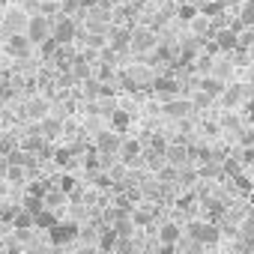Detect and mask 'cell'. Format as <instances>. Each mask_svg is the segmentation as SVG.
<instances>
[{
    "label": "cell",
    "mask_w": 254,
    "mask_h": 254,
    "mask_svg": "<svg viewBox=\"0 0 254 254\" xmlns=\"http://www.w3.org/2000/svg\"><path fill=\"white\" fill-rule=\"evenodd\" d=\"M165 111H168L171 117H186V114L191 111V102H168Z\"/></svg>",
    "instance_id": "cell-12"
},
{
    "label": "cell",
    "mask_w": 254,
    "mask_h": 254,
    "mask_svg": "<svg viewBox=\"0 0 254 254\" xmlns=\"http://www.w3.org/2000/svg\"><path fill=\"white\" fill-rule=\"evenodd\" d=\"M42 132H45V138H54V135L60 132V123H57V120H45V123H42Z\"/></svg>",
    "instance_id": "cell-16"
},
{
    "label": "cell",
    "mask_w": 254,
    "mask_h": 254,
    "mask_svg": "<svg viewBox=\"0 0 254 254\" xmlns=\"http://www.w3.org/2000/svg\"><path fill=\"white\" fill-rule=\"evenodd\" d=\"M168 159H171L174 165H180V162H186V150H177V147H174V150H168Z\"/></svg>",
    "instance_id": "cell-19"
},
{
    "label": "cell",
    "mask_w": 254,
    "mask_h": 254,
    "mask_svg": "<svg viewBox=\"0 0 254 254\" xmlns=\"http://www.w3.org/2000/svg\"><path fill=\"white\" fill-rule=\"evenodd\" d=\"M251 254H254V251H251Z\"/></svg>",
    "instance_id": "cell-25"
},
{
    "label": "cell",
    "mask_w": 254,
    "mask_h": 254,
    "mask_svg": "<svg viewBox=\"0 0 254 254\" xmlns=\"http://www.w3.org/2000/svg\"><path fill=\"white\" fill-rule=\"evenodd\" d=\"M9 51H12V54H27V39L12 36V39H9Z\"/></svg>",
    "instance_id": "cell-15"
},
{
    "label": "cell",
    "mask_w": 254,
    "mask_h": 254,
    "mask_svg": "<svg viewBox=\"0 0 254 254\" xmlns=\"http://www.w3.org/2000/svg\"><path fill=\"white\" fill-rule=\"evenodd\" d=\"M159 242H162V245H180V242H183V227L174 224V221H165V224L159 227Z\"/></svg>",
    "instance_id": "cell-4"
},
{
    "label": "cell",
    "mask_w": 254,
    "mask_h": 254,
    "mask_svg": "<svg viewBox=\"0 0 254 254\" xmlns=\"http://www.w3.org/2000/svg\"><path fill=\"white\" fill-rule=\"evenodd\" d=\"M156 90H162L165 96H171L174 93V81H156Z\"/></svg>",
    "instance_id": "cell-20"
},
{
    "label": "cell",
    "mask_w": 254,
    "mask_h": 254,
    "mask_svg": "<svg viewBox=\"0 0 254 254\" xmlns=\"http://www.w3.org/2000/svg\"><path fill=\"white\" fill-rule=\"evenodd\" d=\"M200 90H203V96H206V99H212V96H218V93H221V84H218L215 78H203V81H200Z\"/></svg>",
    "instance_id": "cell-13"
},
{
    "label": "cell",
    "mask_w": 254,
    "mask_h": 254,
    "mask_svg": "<svg viewBox=\"0 0 254 254\" xmlns=\"http://www.w3.org/2000/svg\"><path fill=\"white\" fill-rule=\"evenodd\" d=\"M54 224H60V218H57V212H51V209H42V212H36V215H33V227L51 230Z\"/></svg>",
    "instance_id": "cell-7"
},
{
    "label": "cell",
    "mask_w": 254,
    "mask_h": 254,
    "mask_svg": "<svg viewBox=\"0 0 254 254\" xmlns=\"http://www.w3.org/2000/svg\"><path fill=\"white\" fill-rule=\"evenodd\" d=\"M111 129H114V132H126V129H129V114L114 111V114H111Z\"/></svg>",
    "instance_id": "cell-11"
},
{
    "label": "cell",
    "mask_w": 254,
    "mask_h": 254,
    "mask_svg": "<svg viewBox=\"0 0 254 254\" xmlns=\"http://www.w3.org/2000/svg\"><path fill=\"white\" fill-rule=\"evenodd\" d=\"M186 233H189L191 242H197V245H203V248H215V245L221 242V230H218V224H212V221H189Z\"/></svg>",
    "instance_id": "cell-1"
},
{
    "label": "cell",
    "mask_w": 254,
    "mask_h": 254,
    "mask_svg": "<svg viewBox=\"0 0 254 254\" xmlns=\"http://www.w3.org/2000/svg\"><path fill=\"white\" fill-rule=\"evenodd\" d=\"M251 206H254V189H251Z\"/></svg>",
    "instance_id": "cell-24"
},
{
    "label": "cell",
    "mask_w": 254,
    "mask_h": 254,
    "mask_svg": "<svg viewBox=\"0 0 254 254\" xmlns=\"http://www.w3.org/2000/svg\"><path fill=\"white\" fill-rule=\"evenodd\" d=\"M87 72H90V69H87V66H84V60H78V66H75V75H78V78H84V75H87Z\"/></svg>",
    "instance_id": "cell-22"
},
{
    "label": "cell",
    "mask_w": 254,
    "mask_h": 254,
    "mask_svg": "<svg viewBox=\"0 0 254 254\" xmlns=\"http://www.w3.org/2000/svg\"><path fill=\"white\" fill-rule=\"evenodd\" d=\"M233 42H236L233 30H221V33H218V45H221V48H233Z\"/></svg>",
    "instance_id": "cell-17"
},
{
    "label": "cell",
    "mask_w": 254,
    "mask_h": 254,
    "mask_svg": "<svg viewBox=\"0 0 254 254\" xmlns=\"http://www.w3.org/2000/svg\"><path fill=\"white\" fill-rule=\"evenodd\" d=\"M153 42H156V36H153L150 30H144V27L132 33V45H135L138 51H147V48H153Z\"/></svg>",
    "instance_id": "cell-8"
},
{
    "label": "cell",
    "mask_w": 254,
    "mask_h": 254,
    "mask_svg": "<svg viewBox=\"0 0 254 254\" xmlns=\"http://www.w3.org/2000/svg\"><path fill=\"white\" fill-rule=\"evenodd\" d=\"M72 36H75V21H72V18H60L57 27H54V36H51V39L63 45V42H72Z\"/></svg>",
    "instance_id": "cell-5"
},
{
    "label": "cell",
    "mask_w": 254,
    "mask_h": 254,
    "mask_svg": "<svg viewBox=\"0 0 254 254\" xmlns=\"http://www.w3.org/2000/svg\"><path fill=\"white\" fill-rule=\"evenodd\" d=\"M48 33H51V24L45 15H33L27 21V42H48L51 39Z\"/></svg>",
    "instance_id": "cell-3"
},
{
    "label": "cell",
    "mask_w": 254,
    "mask_h": 254,
    "mask_svg": "<svg viewBox=\"0 0 254 254\" xmlns=\"http://www.w3.org/2000/svg\"><path fill=\"white\" fill-rule=\"evenodd\" d=\"M123 147H126V150H123L126 162H132V156H138V150H141V147H138V144H132V141H129V144H123Z\"/></svg>",
    "instance_id": "cell-18"
},
{
    "label": "cell",
    "mask_w": 254,
    "mask_h": 254,
    "mask_svg": "<svg viewBox=\"0 0 254 254\" xmlns=\"http://www.w3.org/2000/svg\"><path fill=\"white\" fill-rule=\"evenodd\" d=\"M81 236V227L75 224V221H60V224H54L51 230H48V239L54 242V245H69V242H75Z\"/></svg>",
    "instance_id": "cell-2"
},
{
    "label": "cell",
    "mask_w": 254,
    "mask_h": 254,
    "mask_svg": "<svg viewBox=\"0 0 254 254\" xmlns=\"http://www.w3.org/2000/svg\"><path fill=\"white\" fill-rule=\"evenodd\" d=\"M96 144H99L102 153H117V150H120V138H117V132H102V135L96 138Z\"/></svg>",
    "instance_id": "cell-6"
},
{
    "label": "cell",
    "mask_w": 254,
    "mask_h": 254,
    "mask_svg": "<svg viewBox=\"0 0 254 254\" xmlns=\"http://www.w3.org/2000/svg\"><path fill=\"white\" fill-rule=\"evenodd\" d=\"M75 254H99V248H96V245H81Z\"/></svg>",
    "instance_id": "cell-21"
},
{
    "label": "cell",
    "mask_w": 254,
    "mask_h": 254,
    "mask_svg": "<svg viewBox=\"0 0 254 254\" xmlns=\"http://www.w3.org/2000/svg\"><path fill=\"white\" fill-rule=\"evenodd\" d=\"M239 21L242 24H254V0H245V6H242V15H239Z\"/></svg>",
    "instance_id": "cell-14"
},
{
    "label": "cell",
    "mask_w": 254,
    "mask_h": 254,
    "mask_svg": "<svg viewBox=\"0 0 254 254\" xmlns=\"http://www.w3.org/2000/svg\"><path fill=\"white\" fill-rule=\"evenodd\" d=\"M78 3H84V6H90V3H96V0H78Z\"/></svg>",
    "instance_id": "cell-23"
},
{
    "label": "cell",
    "mask_w": 254,
    "mask_h": 254,
    "mask_svg": "<svg viewBox=\"0 0 254 254\" xmlns=\"http://www.w3.org/2000/svg\"><path fill=\"white\" fill-rule=\"evenodd\" d=\"M12 224H15V230H30L33 227V215L27 209H15L12 212Z\"/></svg>",
    "instance_id": "cell-10"
},
{
    "label": "cell",
    "mask_w": 254,
    "mask_h": 254,
    "mask_svg": "<svg viewBox=\"0 0 254 254\" xmlns=\"http://www.w3.org/2000/svg\"><path fill=\"white\" fill-rule=\"evenodd\" d=\"M114 233H117L120 239H129V236L135 233V221H132V215H126V218H120V221L114 224Z\"/></svg>",
    "instance_id": "cell-9"
}]
</instances>
